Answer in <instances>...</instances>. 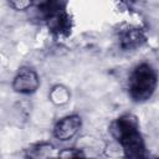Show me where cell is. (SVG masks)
Instances as JSON below:
<instances>
[{
  "mask_svg": "<svg viewBox=\"0 0 159 159\" xmlns=\"http://www.w3.org/2000/svg\"><path fill=\"white\" fill-rule=\"evenodd\" d=\"M109 130L127 158L138 159L147 157L145 142L139 129V120L134 114H120L111 123Z\"/></svg>",
  "mask_w": 159,
  "mask_h": 159,
  "instance_id": "cell-1",
  "label": "cell"
},
{
  "mask_svg": "<svg viewBox=\"0 0 159 159\" xmlns=\"http://www.w3.org/2000/svg\"><path fill=\"white\" fill-rule=\"evenodd\" d=\"M41 20L57 39H66L72 30V17L65 0H39L36 5Z\"/></svg>",
  "mask_w": 159,
  "mask_h": 159,
  "instance_id": "cell-2",
  "label": "cell"
},
{
  "mask_svg": "<svg viewBox=\"0 0 159 159\" xmlns=\"http://www.w3.org/2000/svg\"><path fill=\"white\" fill-rule=\"evenodd\" d=\"M158 86V73L149 63L137 65L128 76V94L137 102H147L155 92Z\"/></svg>",
  "mask_w": 159,
  "mask_h": 159,
  "instance_id": "cell-3",
  "label": "cell"
},
{
  "mask_svg": "<svg viewBox=\"0 0 159 159\" xmlns=\"http://www.w3.org/2000/svg\"><path fill=\"white\" fill-rule=\"evenodd\" d=\"M118 45L123 51H134L147 42L145 31L135 25H122L117 30Z\"/></svg>",
  "mask_w": 159,
  "mask_h": 159,
  "instance_id": "cell-4",
  "label": "cell"
},
{
  "mask_svg": "<svg viewBox=\"0 0 159 159\" xmlns=\"http://www.w3.org/2000/svg\"><path fill=\"white\" fill-rule=\"evenodd\" d=\"M40 78L37 72L27 66L20 67L12 80V89L20 94H31L37 91Z\"/></svg>",
  "mask_w": 159,
  "mask_h": 159,
  "instance_id": "cell-5",
  "label": "cell"
},
{
  "mask_svg": "<svg viewBox=\"0 0 159 159\" xmlns=\"http://www.w3.org/2000/svg\"><path fill=\"white\" fill-rule=\"evenodd\" d=\"M82 119L78 114H70L61 118L53 127V137L61 142L72 139L80 130Z\"/></svg>",
  "mask_w": 159,
  "mask_h": 159,
  "instance_id": "cell-6",
  "label": "cell"
},
{
  "mask_svg": "<svg viewBox=\"0 0 159 159\" xmlns=\"http://www.w3.org/2000/svg\"><path fill=\"white\" fill-rule=\"evenodd\" d=\"M70 98H71V92L66 86H62V84L53 86L48 92V99L55 106H63L70 102Z\"/></svg>",
  "mask_w": 159,
  "mask_h": 159,
  "instance_id": "cell-7",
  "label": "cell"
},
{
  "mask_svg": "<svg viewBox=\"0 0 159 159\" xmlns=\"http://www.w3.org/2000/svg\"><path fill=\"white\" fill-rule=\"evenodd\" d=\"M53 150V145L48 142H39L32 144L29 149H27V154L26 157H32V158H43L51 154V152Z\"/></svg>",
  "mask_w": 159,
  "mask_h": 159,
  "instance_id": "cell-8",
  "label": "cell"
},
{
  "mask_svg": "<svg viewBox=\"0 0 159 159\" xmlns=\"http://www.w3.org/2000/svg\"><path fill=\"white\" fill-rule=\"evenodd\" d=\"M35 0H7L9 6L15 11H26L34 5Z\"/></svg>",
  "mask_w": 159,
  "mask_h": 159,
  "instance_id": "cell-9",
  "label": "cell"
},
{
  "mask_svg": "<svg viewBox=\"0 0 159 159\" xmlns=\"http://www.w3.org/2000/svg\"><path fill=\"white\" fill-rule=\"evenodd\" d=\"M58 155L62 157V158H78V157H84V154L80 149H77V148H66L62 152H60Z\"/></svg>",
  "mask_w": 159,
  "mask_h": 159,
  "instance_id": "cell-10",
  "label": "cell"
},
{
  "mask_svg": "<svg viewBox=\"0 0 159 159\" xmlns=\"http://www.w3.org/2000/svg\"><path fill=\"white\" fill-rule=\"evenodd\" d=\"M119 1L123 4H127V5H133L134 2H137V0H119Z\"/></svg>",
  "mask_w": 159,
  "mask_h": 159,
  "instance_id": "cell-11",
  "label": "cell"
}]
</instances>
